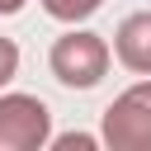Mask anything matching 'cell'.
Returning <instances> with one entry per match:
<instances>
[{"mask_svg":"<svg viewBox=\"0 0 151 151\" xmlns=\"http://www.w3.org/2000/svg\"><path fill=\"white\" fill-rule=\"evenodd\" d=\"M99 137L109 151H151V76L127 85L99 118Z\"/></svg>","mask_w":151,"mask_h":151,"instance_id":"2","label":"cell"},{"mask_svg":"<svg viewBox=\"0 0 151 151\" xmlns=\"http://www.w3.org/2000/svg\"><path fill=\"white\" fill-rule=\"evenodd\" d=\"M47 146H57V151H94V146H104V137H90V132H66V137H52Z\"/></svg>","mask_w":151,"mask_h":151,"instance_id":"6","label":"cell"},{"mask_svg":"<svg viewBox=\"0 0 151 151\" xmlns=\"http://www.w3.org/2000/svg\"><path fill=\"white\" fill-rule=\"evenodd\" d=\"M113 57L132 76H151V9H137L113 33Z\"/></svg>","mask_w":151,"mask_h":151,"instance_id":"4","label":"cell"},{"mask_svg":"<svg viewBox=\"0 0 151 151\" xmlns=\"http://www.w3.org/2000/svg\"><path fill=\"white\" fill-rule=\"evenodd\" d=\"M42 9H47L57 24H85L90 14L104 9V0H42Z\"/></svg>","mask_w":151,"mask_h":151,"instance_id":"5","label":"cell"},{"mask_svg":"<svg viewBox=\"0 0 151 151\" xmlns=\"http://www.w3.org/2000/svg\"><path fill=\"white\" fill-rule=\"evenodd\" d=\"M14 76H19V47H14L9 38H0V90H5Z\"/></svg>","mask_w":151,"mask_h":151,"instance_id":"7","label":"cell"},{"mask_svg":"<svg viewBox=\"0 0 151 151\" xmlns=\"http://www.w3.org/2000/svg\"><path fill=\"white\" fill-rule=\"evenodd\" d=\"M109 61H113V52H109V42L99 38V33H90V28H66L57 42H52V52H47V66H52V76L66 85V90H94L104 76H109Z\"/></svg>","mask_w":151,"mask_h":151,"instance_id":"1","label":"cell"},{"mask_svg":"<svg viewBox=\"0 0 151 151\" xmlns=\"http://www.w3.org/2000/svg\"><path fill=\"white\" fill-rule=\"evenodd\" d=\"M24 5H28V0H0V14H19Z\"/></svg>","mask_w":151,"mask_h":151,"instance_id":"8","label":"cell"},{"mask_svg":"<svg viewBox=\"0 0 151 151\" xmlns=\"http://www.w3.org/2000/svg\"><path fill=\"white\" fill-rule=\"evenodd\" d=\"M52 142V109L38 94H0V151H42Z\"/></svg>","mask_w":151,"mask_h":151,"instance_id":"3","label":"cell"}]
</instances>
